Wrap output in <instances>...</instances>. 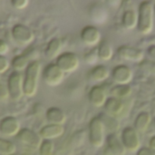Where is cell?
Here are the masks:
<instances>
[{"mask_svg": "<svg viewBox=\"0 0 155 155\" xmlns=\"http://www.w3.org/2000/svg\"><path fill=\"white\" fill-rule=\"evenodd\" d=\"M13 40L19 45H28L35 39V34L30 27L24 24H15L11 29Z\"/></svg>", "mask_w": 155, "mask_h": 155, "instance_id": "cell-6", "label": "cell"}, {"mask_svg": "<svg viewBox=\"0 0 155 155\" xmlns=\"http://www.w3.org/2000/svg\"><path fill=\"white\" fill-rule=\"evenodd\" d=\"M121 140L127 152L136 153L141 148L140 135L134 127H125L122 132Z\"/></svg>", "mask_w": 155, "mask_h": 155, "instance_id": "cell-7", "label": "cell"}, {"mask_svg": "<svg viewBox=\"0 0 155 155\" xmlns=\"http://www.w3.org/2000/svg\"><path fill=\"white\" fill-rule=\"evenodd\" d=\"M16 139L25 146L31 148V149H38L40 146V143L42 142V138L39 135V134L35 133L33 130L28 128H22L20 129L19 133L16 134Z\"/></svg>", "mask_w": 155, "mask_h": 155, "instance_id": "cell-11", "label": "cell"}, {"mask_svg": "<svg viewBox=\"0 0 155 155\" xmlns=\"http://www.w3.org/2000/svg\"><path fill=\"white\" fill-rule=\"evenodd\" d=\"M29 62H30V56L27 54H16L12 58L10 62V65L13 67L14 71L21 72L23 70H25Z\"/></svg>", "mask_w": 155, "mask_h": 155, "instance_id": "cell-25", "label": "cell"}, {"mask_svg": "<svg viewBox=\"0 0 155 155\" xmlns=\"http://www.w3.org/2000/svg\"><path fill=\"white\" fill-rule=\"evenodd\" d=\"M105 128L99 116L91 119L89 123V142L94 148H101L105 143Z\"/></svg>", "mask_w": 155, "mask_h": 155, "instance_id": "cell-3", "label": "cell"}, {"mask_svg": "<svg viewBox=\"0 0 155 155\" xmlns=\"http://www.w3.org/2000/svg\"><path fill=\"white\" fill-rule=\"evenodd\" d=\"M110 76L109 69L103 65L97 64L91 68L87 74V79L92 83H102Z\"/></svg>", "mask_w": 155, "mask_h": 155, "instance_id": "cell-18", "label": "cell"}, {"mask_svg": "<svg viewBox=\"0 0 155 155\" xmlns=\"http://www.w3.org/2000/svg\"><path fill=\"white\" fill-rule=\"evenodd\" d=\"M153 8H154V17H155V5H154V7H153Z\"/></svg>", "mask_w": 155, "mask_h": 155, "instance_id": "cell-38", "label": "cell"}, {"mask_svg": "<svg viewBox=\"0 0 155 155\" xmlns=\"http://www.w3.org/2000/svg\"><path fill=\"white\" fill-rule=\"evenodd\" d=\"M154 125H155V119H154Z\"/></svg>", "mask_w": 155, "mask_h": 155, "instance_id": "cell-40", "label": "cell"}, {"mask_svg": "<svg viewBox=\"0 0 155 155\" xmlns=\"http://www.w3.org/2000/svg\"><path fill=\"white\" fill-rule=\"evenodd\" d=\"M54 144L52 140L43 139L38 148L39 155H54Z\"/></svg>", "mask_w": 155, "mask_h": 155, "instance_id": "cell-28", "label": "cell"}, {"mask_svg": "<svg viewBox=\"0 0 155 155\" xmlns=\"http://www.w3.org/2000/svg\"><path fill=\"white\" fill-rule=\"evenodd\" d=\"M104 113L107 114L108 115L117 119H121L126 114L127 105L124 100L110 96L107 98L104 105Z\"/></svg>", "mask_w": 155, "mask_h": 155, "instance_id": "cell-9", "label": "cell"}, {"mask_svg": "<svg viewBox=\"0 0 155 155\" xmlns=\"http://www.w3.org/2000/svg\"><path fill=\"white\" fill-rule=\"evenodd\" d=\"M84 62L87 63L88 64H94L98 61H100L99 57H98V54H97V48L94 47L92 50H90L89 52H87L84 54Z\"/></svg>", "mask_w": 155, "mask_h": 155, "instance_id": "cell-30", "label": "cell"}, {"mask_svg": "<svg viewBox=\"0 0 155 155\" xmlns=\"http://www.w3.org/2000/svg\"><path fill=\"white\" fill-rule=\"evenodd\" d=\"M99 117L101 118V120L104 125L105 131L109 132L110 134H113V133H116L119 130V128H120L119 119L110 116L105 113L101 114L99 115Z\"/></svg>", "mask_w": 155, "mask_h": 155, "instance_id": "cell-24", "label": "cell"}, {"mask_svg": "<svg viewBox=\"0 0 155 155\" xmlns=\"http://www.w3.org/2000/svg\"><path fill=\"white\" fill-rule=\"evenodd\" d=\"M41 71V64L38 60H32L27 64L25 74L23 75V90L25 96L31 98L35 95Z\"/></svg>", "mask_w": 155, "mask_h": 155, "instance_id": "cell-1", "label": "cell"}, {"mask_svg": "<svg viewBox=\"0 0 155 155\" xmlns=\"http://www.w3.org/2000/svg\"><path fill=\"white\" fill-rule=\"evenodd\" d=\"M9 97L6 85L0 79V101H5Z\"/></svg>", "mask_w": 155, "mask_h": 155, "instance_id": "cell-33", "label": "cell"}, {"mask_svg": "<svg viewBox=\"0 0 155 155\" xmlns=\"http://www.w3.org/2000/svg\"><path fill=\"white\" fill-rule=\"evenodd\" d=\"M62 47V41L57 37H54L47 43L46 47L45 49V54L50 60L55 59L61 54Z\"/></svg>", "mask_w": 155, "mask_h": 155, "instance_id": "cell-20", "label": "cell"}, {"mask_svg": "<svg viewBox=\"0 0 155 155\" xmlns=\"http://www.w3.org/2000/svg\"><path fill=\"white\" fill-rule=\"evenodd\" d=\"M140 69L144 73L151 75H155V62L153 60H143L140 63Z\"/></svg>", "mask_w": 155, "mask_h": 155, "instance_id": "cell-29", "label": "cell"}, {"mask_svg": "<svg viewBox=\"0 0 155 155\" xmlns=\"http://www.w3.org/2000/svg\"><path fill=\"white\" fill-rule=\"evenodd\" d=\"M149 147L152 148L153 150L155 151V135H153L151 139H150V142H149Z\"/></svg>", "mask_w": 155, "mask_h": 155, "instance_id": "cell-37", "label": "cell"}, {"mask_svg": "<svg viewBox=\"0 0 155 155\" xmlns=\"http://www.w3.org/2000/svg\"><path fill=\"white\" fill-rule=\"evenodd\" d=\"M9 52V45L4 39H0V54L5 55Z\"/></svg>", "mask_w": 155, "mask_h": 155, "instance_id": "cell-34", "label": "cell"}, {"mask_svg": "<svg viewBox=\"0 0 155 155\" xmlns=\"http://www.w3.org/2000/svg\"><path fill=\"white\" fill-rule=\"evenodd\" d=\"M20 129V123L14 116H5L0 121V133L6 137L16 136Z\"/></svg>", "mask_w": 155, "mask_h": 155, "instance_id": "cell-15", "label": "cell"}, {"mask_svg": "<svg viewBox=\"0 0 155 155\" xmlns=\"http://www.w3.org/2000/svg\"><path fill=\"white\" fill-rule=\"evenodd\" d=\"M6 87L9 97L15 101H19L24 95L23 90V75L18 71H13L7 78Z\"/></svg>", "mask_w": 155, "mask_h": 155, "instance_id": "cell-4", "label": "cell"}, {"mask_svg": "<svg viewBox=\"0 0 155 155\" xmlns=\"http://www.w3.org/2000/svg\"><path fill=\"white\" fill-rule=\"evenodd\" d=\"M64 133V128L63 125L60 124H48L46 125H44L40 131L39 135L42 139L45 140H54L59 137H61Z\"/></svg>", "mask_w": 155, "mask_h": 155, "instance_id": "cell-17", "label": "cell"}, {"mask_svg": "<svg viewBox=\"0 0 155 155\" xmlns=\"http://www.w3.org/2000/svg\"><path fill=\"white\" fill-rule=\"evenodd\" d=\"M105 150L104 155H125L126 149L124 146L121 138H119L116 133L109 134L105 139Z\"/></svg>", "mask_w": 155, "mask_h": 155, "instance_id": "cell-12", "label": "cell"}, {"mask_svg": "<svg viewBox=\"0 0 155 155\" xmlns=\"http://www.w3.org/2000/svg\"><path fill=\"white\" fill-rule=\"evenodd\" d=\"M108 98V94L105 88L102 85H94L88 93V100L90 104L95 107H102L104 105Z\"/></svg>", "mask_w": 155, "mask_h": 155, "instance_id": "cell-16", "label": "cell"}, {"mask_svg": "<svg viewBox=\"0 0 155 155\" xmlns=\"http://www.w3.org/2000/svg\"><path fill=\"white\" fill-rule=\"evenodd\" d=\"M136 153V155H155V151L150 147H141Z\"/></svg>", "mask_w": 155, "mask_h": 155, "instance_id": "cell-35", "label": "cell"}, {"mask_svg": "<svg viewBox=\"0 0 155 155\" xmlns=\"http://www.w3.org/2000/svg\"><path fill=\"white\" fill-rule=\"evenodd\" d=\"M96 48L100 61L107 62L112 59L114 55V49L108 41H101Z\"/></svg>", "mask_w": 155, "mask_h": 155, "instance_id": "cell-22", "label": "cell"}, {"mask_svg": "<svg viewBox=\"0 0 155 155\" xmlns=\"http://www.w3.org/2000/svg\"><path fill=\"white\" fill-rule=\"evenodd\" d=\"M45 118L48 124L64 125L66 122V114L58 107H49L45 111Z\"/></svg>", "mask_w": 155, "mask_h": 155, "instance_id": "cell-19", "label": "cell"}, {"mask_svg": "<svg viewBox=\"0 0 155 155\" xmlns=\"http://www.w3.org/2000/svg\"><path fill=\"white\" fill-rule=\"evenodd\" d=\"M152 123V116L148 112H141L135 118L134 127L139 134L145 133Z\"/></svg>", "mask_w": 155, "mask_h": 155, "instance_id": "cell-21", "label": "cell"}, {"mask_svg": "<svg viewBox=\"0 0 155 155\" xmlns=\"http://www.w3.org/2000/svg\"><path fill=\"white\" fill-rule=\"evenodd\" d=\"M15 144L6 139L0 138V155H12L15 153Z\"/></svg>", "mask_w": 155, "mask_h": 155, "instance_id": "cell-27", "label": "cell"}, {"mask_svg": "<svg viewBox=\"0 0 155 155\" xmlns=\"http://www.w3.org/2000/svg\"><path fill=\"white\" fill-rule=\"evenodd\" d=\"M43 81L49 86L59 85L64 78V73L57 66L55 63L46 64L41 71Z\"/></svg>", "mask_w": 155, "mask_h": 155, "instance_id": "cell-5", "label": "cell"}, {"mask_svg": "<svg viewBox=\"0 0 155 155\" xmlns=\"http://www.w3.org/2000/svg\"><path fill=\"white\" fill-rule=\"evenodd\" d=\"M10 66V62L5 57V55L0 54V74H4L8 70Z\"/></svg>", "mask_w": 155, "mask_h": 155, "instance_id": "cell-32", "label": "cell"}, {"mask_svg": "<svg viewBox=\"0 0 155 155\" xmlns=\"http://www.w3.org/2000/svg\"><path fill=\"white\" fill-rule=\"evenodd\" d=\"M110 95L124 100L132 94V87L129 84H115L109 92Z\"/></svg>", "mask_w": 155, "mask_h": 155, "instance_id": "cell-23", "label": "cell"}, {"mask_svg": "<svg viewBox=\"0 0 155 155\" xmlns=\"http://www.w3.org/2000/svg\"><path fill=\"white\" fill-rule=\"evenodd\" d=\"M12 155H15V153H14V154H12Z\"/></svg>", "mask_w": 155, "mask_h": 155, "instance_id": "cell-39", "label": "cell"}, {"mask_svg": "<svg viewBox=\"0 0 155 155\" xmlns=\"http://www.w3.org/2000/svg\"><path fill=\"white\" fill-rule=\"evenodd\" d=\"M147 54L150 60L155 62V45H152L147 48Z\"/></svg>", "mask_w": 155, "mask_h": 155, "instance_id": "cell-36", "label": "cell"}, {"mask_svg": "<svg viewBox=\"0 0 155 155\" xmlns=\"http://www.w3.org/2000/svg\"><path fill=\"white\" fill-rule=\"evenodd\" d=\"M10 3L14 8L22 10V9H25L28 5L29 0H10Z\"/></svg>", "mask_w": 155, "mask_h": 155, "instance_id": "cell-31", "label": "cell"}, {"mask_svg": "<svg viewBox=\"0 0 155 155\" xmlns=\"http://www.w3.org/2000/svg\"><path fill=\"white\" fill-rule=\"evenodd\" d=\"M154 24V8L148 1H143L139 5L137 28L143 35H148L153 31Z\"/></svg>", "mask_w": 155, "mask_h": 155, "instance_id": "cell-2", "label": "cell"}, {"mask_svg": "<svg viewBox=\"0 0 155 155\" xmlns=\"http://www.w3.org/2000/svg\"><path fill=\"white\" fill-rule=\"evenodd\" d=\"M117 55L125 61L141 63L144 58V53L143 50L131 46V45H122L117 49Z\"/></svg>", "mask_w": 155, "mask_h": 155, "instance_id": "cell-13", "label": "cell"}, {"mask_svg": "<svg viewBox=\"0 0 155 155\" xmlns=\"http://www.w3.org/2000/svg\"><path fill=\"white\" fill-rule=\"evenodd\" d=\"M81 41L87 46H96L101 42V33L94 25L84 26L80 33Z\"/></svg>", "mask_w": 155, "mask_h": 155, "instance_id": "cell-14", "label": "cell"}, {"mask_svg": "<svg viewBox=\"0 0 155 155\" xmlns=\"http://www.w3.org/2000/svg\"><path fill=\"white\" fill-rule=\"evenodd\" d=\"M55 64L64 74L73 73L78 69L80 60L77 54L73 52H63L55 58Z\"/></svg>", "mask_w": 155, "mask_h": 155, "instance_id": "cell-8", "label": "cell"}, {"mask_svg": "<svg viewBox=\"0 0 155 155\" xmlns=\"http://www.w3.org/2000/svg\"><path fill=\"white\" fill-rule=\"evenodd\" d=\"M110 76L115 84H129L134 77L132 69L125 64H118L110 72Z\"/></svg>", "mask_w": 155, "mask_h": 155, "instance_id": "cell-10", "label": "cell"}, {"mask_svg": "<svg viewBox=\"0 0 155 155\" xmlns=\"http://www.w3.org/2000/svg\"><path fill=\"white\" fill-rule=\"evenodd\" d=\"M122 23H123V25L124 26V28H126L128 30L134 29V27L137 26L138 14H136V12L134 10H131V9L125 11L124 14L123 15Z\"/></svg>", "mask_w": 155, "mask_h": 155, "instance_id": "cell-26", "label": "cell"}]
</instances>
